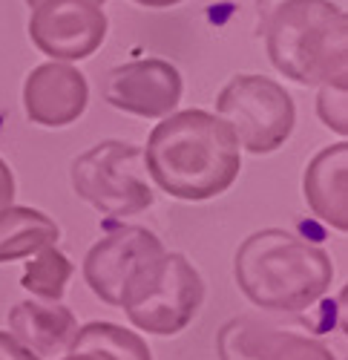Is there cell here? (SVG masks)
<instances>
[{"instance_id":"3957f363","label":"cell","mask_w":348,"mask_h":360,"mask_svg":"<svg viewBox=\"0 0 348 360\" xmlns=\"http://www.w3.org/2000/svg\"><path fill=\"white\" fill-rule=\"evenodd\" d=\"M265 52L302 86L348 81V15L334 0H282L265 26Z\"/></svg>"},{"instance_id":"6da1fadb","label":"cell","mask_w":348,"mask_h":360,"mask_svg":"<svg viewBox=\"0 0 348 360\" xmlns=\"http://www.w3.org/2000/svg\"><path fill=\"white\" fill-rule=\"evenodd\" d=\"M141 153L153 182L185 202H205L225 193L242 167V147L234 130L208 110L164 115Z\"/></svg>"},{"instance_id":"7a4b0ae2","label":"cell","mask_w":348,"mask_h":360,"mask_svg":"<svg viewBox=\"0 0 348 360\" xmlns=\"http://www.w3.org/2000/svg\"><path fill=\"white\" fill-rule=\"evenodd\" d=\"M234 274L242 294L265 311H305L334 283L331 257L291 231H256L236 248Z\"/></svg>"},{"instance_id":"9c48e42d","label":"cell","mask_w":348,"mask_h":360,"mask_svg":"<svg viewBox=\"0 0 348 360\" xmlns=\"http://www.w3.org/2000/svg\"><path fill=\"white\" fill-rule=\"evenodd\" d=\"M161 254H164V245L153 231L141 228V225L115 228L104 239H98L90 248V254H86L83 280L98 300L119 309L124 285L130 283V277L141 265H147L150 259H156Z\"/></svg>"},{"instance_id":"d6986e66","label":"cell","mask_w":348,"mask_h":360,"mask_svg":"<svg viewBox=\"0 0 348 360\" xmlns=\"http://www.w3.org/2000/svg\"><path fill=\"white\" fill-rule=\"evenodd\" d=\"M15 191H18L15 173L9 170V165L4 159H0V211L9 207V205H15Z\"/></svg>"},{"instance_id":"e0dca14e","label":"cell","mask_w":348,"mask_h":360,"mask_svg":"<svg viewBox=\"0 0 348 360\" xmlns=\"http://www.w3.org/2000/svg\"><path fill=\"white\" fill-rule=\"evenodd\" d=\"M316 115L337 136H348V81H328L316 86Z\"/></svg>"},{"instance_id":"ac0fdd59","label":"cell","mask_w":348,"mask_h":360,"mask_svg":"<svg viewBox=\"0 0 348 360\" xmlns=\"http://www.w3.org/2000/svg\"><path fill=\"white\" fill-rule=\"evenodd\" d=\"M0 360H44V357H38L35 352H29L9 332H0Z\"/></svg>"},{"instance_id":"44dd1931","label":"cell","mask_w":348,"mask_h":360,"mask_svg":"<svg viewBox=\"0 0 348 360\" xmlns=\"http://www.w3.org/2000/svg\"><path fill=\"white\" fill-rule=\"evenodd\" d=\"M61 360H101V357H95V354H72V352H69V354H64Z\"/></svg>"},{"instance_id":"7c38bea8","label":"cell","mask_w":348,"mask_h":360,"mask_svg":"<svg viewBox=\"0 0 348 360\" xmlns=\"http://www.w3.org/2000/svg\"><path fill=\"white\" fill-rule=\"evenodd\" d=\"M302 193L316 219L334 231H348V144L320 150L305 167Z\"/></svg>"},{"instance_id":"5bb4252c","label":"cell","mask_w":348,"mask_h":360,"mask_svg":"<svg viewBox=\"0 0 348 360\" xmlns=\"http://www.w3.org/2000/svg\"><path fill=\"white\" fill-rule=\"evenodd\" d=\"M61 239V228L44 211L26 205H9L0 211V265L38 254Z\"/></svg>"},{"instance_id":"7402d4cb","label":"cell","mask_w":348,"mask_h":360,"mask_svg":"<svg viewBox=\"0 0 348 360\" xmlns=\"http://www.w3.org/2000/svg\"><path fill=\"white\" fill-rule=\"evenodd\" d=\"M26 4H29V9H35L38 4H44V0H26ZM90 4H95V6H104L107 0H90Z\"/></svg>"},{"instance_id":"9a60e30c","label":"cell","mask_w":348,"mask_h":360,"mask_svg":"<svg viewBox=\"0 0 348 360\" xmlns=\"http://www.w3.org/2000/svg\"><path fill=\"white\" fill-rule=\"evenodd\" d=\"M69 352L72 354H95L101 360H153V352L144 343L141 335L127 332L124 326L104 323V320L78 326V332L69 343Z\"/></svg>"},{"instance_id":"4fadbf2b","label":"cell","mask_w":348,"mask_h":360,"mask_svg":"<svg viewBox=\"0 0 348 360\" xmlns=\"http://www.w3.org/2000/svg\"><path fill=\"white\" fill-rule=\"evenodd\" d=\"M75 332H78V320L61 303L32 297L23 300V303H15L9 311V335L38 357L67 354Z\"/></svg>"},{"instance_id":"5b68a950","label":"cell","mask_w":348,"mask_h":360,"mask_svg":"<svg viewBox=\"0 0 348 360\" xmlns=\"http://www.w3.org/2000/svg\"><path fill=\"white\" fill-rule=\"evenodd\" d=\"M69 176L75 193L109 219L138 217L156 202L144 153L130 141H98L72 162Z\"/></svg>"},{"instance_id":"277c9868","label":"cell","mask_w":348,"mask_h":360,"mask_svg":"<svg viewBox=\"0 0 348 360\" xmlns=\"http://www.w3.org/2000/svg\"><path fill=\"white\" fill-rule=\"evenodd\" d=\"M201 300H205V283L187 257L164 251L130 277L119 309L138 332L170 338L193 323Z\"/></svg>"},{"instance_id":"52a82bcc","label":"cell","mask_w":348,"mask_h":360,"mask_svg":"<svg viewBox=\"0 0 348 360\" xmlns=\"http://www.w3.org/2000/svg\"><path fill=\"white\" fill-rule=\"evenodd\" d=\"M107 15L90 0H44L29 18V38L52 61H83L107 38Z\"/></svg>"},{"instance_id":"2e32d148","label":"cell","mask_w":348,"mask_h":360,"mask_svg":"<svg viewBox=\"0 0 348 360\" xmlns=\"http://www.w3.org/2000/svg\"><path fill=\"white\" fill-rule=\"evenodd\" d=\"M69 277H72L69 257L64 251H58L55 245H46L38 254L29 257V262L23 268V277H20V285L32 294L35 300L61 303Z\"/></svg>"},{"instance_id":"8fae6325","label":"cell","mask_w":348,"mask_h":360,"mask_svg":"<svg viewBox=\"0 0 348 360\" xmlns=\"http://www.w3.org/2000/svg\"><path fill=\"white\" fill-rule=\"evenodd\" d=\"M90 104V84L67 61L35 67L23 84V110L41 127H67Z\"/></svg>"},{"instance_id":"8992f818","label":"cell","mask_w":348,"mask_h":360,"mask_svg":"<svg viewBox=\"0 0 348 360\" xmlns=\"http://www.w3.org/2000/svg\"><path fill=\"white\" fill-rule=\"evenodd\" d=\"M216 115L234 130L242 150L265 156L294 133L297 104L288 89L265 75H234L216 96Z\"/></svg>"},{"instance_id":"30bf717a","label":"cell","mask_w":348,"mask_h":360,"mask_svg":"<svg viewBox=\"0 0 348 360\" xmlns=\"http://www.w3.org/2000/svg\"><path fill=\"white\" fill-rule=\"evenodd\" d=\"M219 360H337L331 349L259 317H234L216 335Z\"/></svg>"},{"instance_id":"ba28073f","label":"cell","mask_w":348,"mask_h":360,"mask_svg":"<svg viewBox=\"0 0 348 360\" xmlns=\"http://www.w3.org/2000/svg\"><path fill=\"white\" fill-rule=\"evenodd\" d=\"M182 89V72L161 58H141L112 67L101 81V93L109 107L141 118H164L176 112Z\"/></svg>"},{"instance_id":"ffe728a7","label":"cell","mask_w":348,"mask_h":360,"mask_svg":"<svg viewBox=\"0 0 348 360\" xmlns=\"http://www.w3.org/2000/svg\"><path fill=\"white\" fill-rule=\"evenodd\" d=\"M138 6H147V9H170V6H176L182 4V0H135Z\"/></svg>"}]
</instances>
